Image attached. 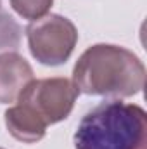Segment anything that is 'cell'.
I'll use <instances>...</instances> for the list:
<instances>
[{
	"label": "cell",
	"instance_id": "6da1fadb",
	"mask_svg": "<svg viewBox=\"0 0 147 149\" xmlns=\"http://www.w3.org/2000/svg\"><path fill=\"white\" fill-rule=\"evenodd\" d=\"M73 83L80 94L102 97H132L146 85V66L132 50L95 43L88 47L73 68Z\"/></svg>",
	"mask_w": 147,
	"mask_h": 149
},
{
	"label": "cell",
	"instance_id": "7a4b0ae2",
	"mask_svg": "<svg viewBox=\"0 0 147 149\" xmlns=\"http://www.w3.org/2000/svg\"><path fill=\"white\" fill-rule=\"evenodd\" d=\"M74 149H147V113L121 99L102 101L83 114Z\"/></svg>",
	"mask_w": 147,
	"mask_h": 149
},
{
	"label": "cell",
	"instance_id": "3957f363",
	"mask_svg": "<svg viewBox=\"0 0 147 149\" xmlns=\"http://www.w3.org/2000/svg\"><path fill=\"white\" fill-rule=\"evenodd\" d=\"M31 56L43 66L64 64L78 43V30L71 19L61 14H47L26 28Z\"/></svg>",
	"mask_w": 147,
	"mask_h": 149
},
{
	"label": "cell",
	"instance_id": "277c9868",
	"mask_svg": "<svg viewBox=\"0 0 147 149\" xmlns=\"http://www.w3.org/2000/svg\"><path fill=\"white\" fill-rule=\"evenodd\" d=\"M78 95L80 92L69 78H33L19 94L17 102L37 111L47 125H54L71 114Z\"/></svg>",
	"mask_w": 147,
	"mask_h": 149
},
{
	"label": "cell",
	"instance_id": "5b68a950",
	"mask_svg": "<svg viewBox=\"0 0 147 149\" xmlns=\"http://www.w3.org/2000/svg\"><path fill=\"white\" fill-rule=\"evenodd\" d=\"M33 78V68L21 54L16 50L0 52V104L16 102Z\"/></svg>",
	"mask_w": 147,
	"mask_h": 149
},
{
	"label": "cell",
	"instance_id": "8992f818",
	"mask_svg": "<svg viewBox=\"0 0 147 149\" xmlns=\"http://www.w3.org/2000/svg\"><path fill=\"white\" fill-rule=\"evenodd\" d=\"M3 120L9 134L24 144H37L38 141H42L49 127L37 111L19 102L3 113Z\"/></svg>",
	"mask_w": 147,
	"mask_h": 149
},
{
	"label": "cell",
	"instance_id": "52a82bcc",
	"mask_svg": "<svg viewBox=\"0 0 147 149\" xmlns=\"http://www.w3.org/2000/svg\"><path fill=\"white\" fill-rule=\"evenodd\" d=\"M12 10L26 21H37L47 16L54 5V0H9Z\"/></svg>",
	"mask_w": 147,
	"mask_h": 149
},
{
	"label": "cell",
	"instance_id": "ba28073f",
	"mask_svg": "<svg viewBox=\"0 0 147 149\" xmlns=\"http://www.w3.org/2000/svg\"><path fill=\"white\" fill-rule=\"evenodd\" d=\"M21 33L17 21L10 14L0 12V50H16L21 43Z\"/></svg>",
	"mask_w": 147,
	"mask_h": 149
},
{
	"label": "cell",
	"instance_id": "9c48e42d",
	"mask_svg": "<svg viewBox=\"0 0 147 149\" xmlns=\"http://www.w3.org/2000/svg\"><path fill=\"white\" fill-rule=\"evenodd\" d=\"M0 7H2V0H0Z\"/></svg>",
	"mask_w": 147,
	"mask_h": 149
},
{
	"label": "cell",
	"instance_id": "30bf717a",
	"mask_svg": "<svg viewBox=\"0 0 147 149\" xmlns=\"http://www.w3.org/2000/svg\"><path fill=\"white\" fill-rule=\"evenodd\" d=\"M0 149H3V148H0Z\"/></svg>",
	"mask_w": 147,
	"mask_h": 149
}]
</instances>
